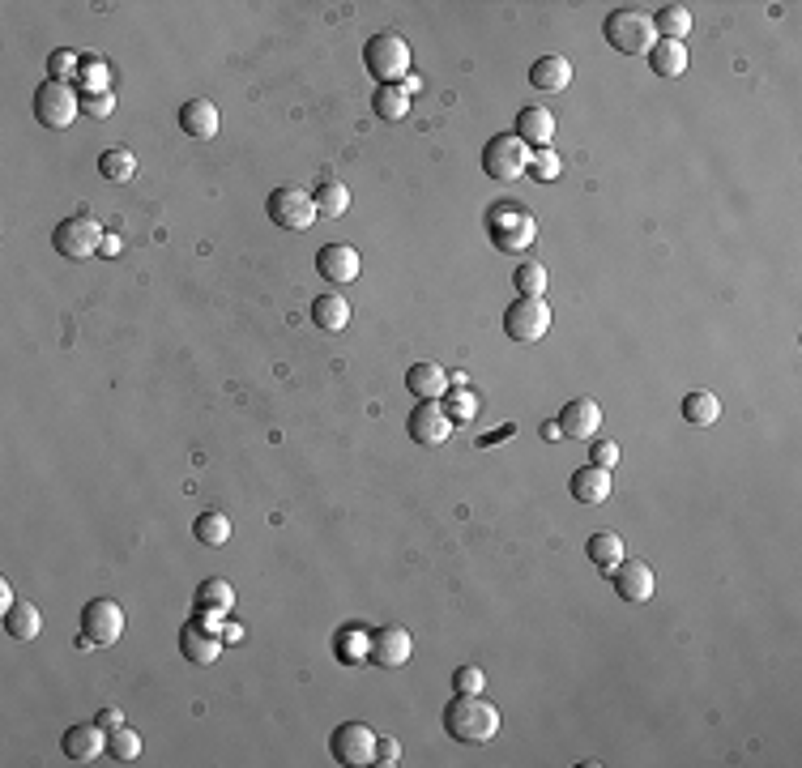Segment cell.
Wrapping results in <instances>:
<instances>
[{
	"label": "cell",
	"mask_w": 802,
	"mask_h": 768,
	"mask_svg": "<svg viewBox=\"0 0 802 768\" xmlns=\"http://www.w3.org/2000/svg\"><path fill=\"white\" fill-rule=\"evenodd\" d=\"M180 128L197 141H214L218 137V107L210 99H188L180 107Z\"/></svg>",
	"instance_id": "7402d4cb"
},
{
	"label": "cell",
	"mask_w": 802,
	"mask_h": 768,
	"mask_svg": "<svg viewBox=\"0 0 802 768\" xmlns=\"http://www.w3.org/2000/svg\"><path fill=\"white\" fill-rule=\"evenodd\" d=\"M606 43L615 47L623 56H649L653 43H657V30H653V18L645 9H615L611 18L602 26Z\"/></svg>",
	"instance_id": "277c9868"
},
{
	"label": "cell",
	"mask_w": 802,
	"mask_h": 768,
	"mask_svg": "<svg viewBox=\"0 0 802 768\" xmlns=\"http://www.w3.org/2000/svg\"><path fill=\"white\" fill-rule=\"evenodd\" d=\"M77 90H82V99H90V94H111V69L103 60H86L82 77H77Z\"/></svg>",
	"instance_id": "8d00e7d4"
},
{
	"label": "cell",
	"mask_w": 802,
	"mask_h": 768,
	"mask_svg": "<svg viewBox=\"0 0 802 768\" xmlns=\"http://www.w3.org/2000/svg\"><path fill=\"white\" fill-rule=\"evenodd\" d=\"M653 30H657V39L683 43L687 35H692V9H683V5L657 9V13H653Z\"/></svg>",
	"instance_id": "83f0119b"
},
{
	"label": "cell",
	"mask_w": 802,
	"mask_h": 768,
	"mask_svg": "<svg viewBox=\"0 0 802 768\" xmlns=\"http://www.w3.org/2000/svg\"><path fill=\"white\" fill-rule=\"evenodd\" d=\"M611 581H615V594L623 602H649L653 589H657L653 568L645 564V559H623V564L611 572Z\"/></svg>",
	"instance_id": "e0dca14e"
},
{
	"label": "cell",
	"mask_w": 802,
	"mask_h": 768,
	"mask_svg": "<svg viewBox=\"0 0 802 768\" xmlns=\"http://www.w3.org/2000/svg\"><path fill=\"white\" fill-rule=\"evenodd\" d=\"M333 649H338V658L346 666H359V662H367V653H372V632L367 628H342L338 640H333Z\"/></svg>",
	"instance_id": "1f68e13d"
},
{
	"label": "cell",
	"mask_w": 802,
	"mask_h": 768,
	"mask_svg": "<svg viewBox=\"0 0 802 768\" xmlns=\"http://www.w3.org/2000/svg\"><path fill=\"white\" fill-rule=\"evenodd\" d=\"M13 602H18V598H13V585H9V581H0V606H5V611H9Z\"/></svg>",
	"instance_id": "f907efd6"
},
{
	"label": "cell",
	"mask_w": 802,
	"mask_h": 768,
	"mask_svg": "<svg viewBox=\"0 0 802 768\" xmlns=\"http://www.w3.org/2000/svg\"><path fill=\"white\" fill-rule=\"evenodd\" d=\"M440 406H444V414H448V419H453V423H470V419H474V410H478L474 393L457 389V384H453V389H448V393L440 397Z\"/></svg>",
	"instance_id": "ab89813d"
},
{
	"label": "cell",
	"mask_w": 802,
	"mask_h": 768,
	"mask_svg": "<svg viewBox=\"0 0 802 768\" xmlns=\"http://www.w3.org/2000/svg\"><path fill=\"white\" fill-rule=\"evenodd\" d=\"M82 111L94 120H107L116 111V94H90V99H82Z\"/></svg>",
	"instance_id": "ee69618b"
},
{
	"label": "cell",
	"mask_w": 802,
	"mask_h": 768,
	"mask_svg": "<svg viewBox=\"0 0 802 768\" xmlns=\"http://www.w3.org/2000/svg\"><path fill=\"white\" fill-rule=\"evenodd\" d=\"M512 282H517V291L525 299H542V291H547V269H542L538 261H521L517 274H512Z\"/></svg>",
	"instance_id": "74e56055"
},
{
	"label": "cell",
	"mask_w": 802,
	"mask_h": 768,
	"mask_svg": "<svg viewBox=\"0 0 802 768\" xmlns=\"http://www.w3.org/2000/svg\"><path fill=\"white\" fill-rule=\"evenodd\" d=\"M359 269H363V261H359V248H350V244H325L316 252V274L325 278V282H355L359 278Z\"/></svg>",
	"instance_id": "2e32d148"
},
{
	"label": "cell",
	"mask_w": 802,
	"mask_h": 768,
	"mask_svg": "<svg viewBox=\"0 0 802 768\" xmlns=\"http://www.w3.org/2000/svg\"><path fill=\"white\" fill-rule=\"evenodd\" d=\"M619 461V444L615 440H598L589 448V466H602V470H611Z\"/></svg>",
	"instance_id": "7bdbcfd3"
},
{
	"label": "cell",
	"mask_w": 802,
	"mask_h": 768,
	"mask_svg": "<svg viewBox=\"0 0 802 768\" xmlns=\"http://www.w3.org/2000/svg\"><path fill=\"white\" fill-rule=\"evenodd\" d=\"M487 239H491V248L512 252V256L529 252L538 239V218L529 214L521 201H495L487 210Z\"/></svg>",
	"instance_id": "7a4b0ae2"
},
{
	"label": "cell",
	"mask_w": 802,
	"mask_h": 768,
	"mask_svg": "<svg viewBox=\"0 0 802 768\" xmlns=\"http://www.w3.org/2000/svg\"><path fill=\"white\" fill-rule=\"evenodd\" d=\"M406 389L419 397V402H440L448 393V372L440 363H414L406 372Z\"/></svg>",
	"instance_id": "44dd1931"
},
{
	"label": "cell",
	"mask_w": 802,
	"mask_h": 768,
	"mask_svg": "<svg viewBox=\"0 0 802 768\" xmlns=\"http://www.w3.org/2000/svg\"><path fill=\"white\" fill-rule=\"evenodd\" d=\"M401 90H406V94H419V90H423V77L406 73V77H401Z\"/></svg>",
	"instance_id": "c3c4849f"
},
{
	"label": "cell",
	"mask_w": 802,
	"mask_h": 768,
	"mask_svg": "<svg viewBox=\"0 0 802 768\" xmlns=\"http://www.w3.org/2000/svg\"><path fill=\"white\" fill-rule=\"evenodd\" d=\"M94 722H99V726H103V730H116V726H124V717H120V713H116V709H103V713H99V717H94Z\"/></svg>",
	"instance_id": "bcb514c9"
},
{
	"label": "cell",
	"mask_w": 802,
	"mask_h": 768,
	"mask_svg": "<svg viewBox=\"0 0 802 768\" xmlns=\"http://www.w3.org/2000/svg\"><path fill=\"white\" fill-rule=\"evenodd\" d=\"M77 116H82V94H77V86H69V82H47L35 90V120L43 124V128H69Z\"/></svg>",
	"instance_id": "5b68a950"
},
{
	"label": "cell",
	"mask_w": 802,
	"mask_h": 768,
	"mask_svg": "<svg viewBox=\"0 0 802 768\" xmlns=\"http://www.w3.org/2000/svg\"><path fill=\"white\" fill-rule=\"evenodd\" d=\"M500 726H504L500 709L483 696H453V704L444 709V730L465 747L491 743L495 734H500Z\"/></svg>",
	"instance_id": "6da1fadb"
},
{
	"label": "cell",
	"mask_w": 802,
	"mask_h": 768,
	"mask_svg": "<svg viewBox=\"0 0 802 768\" xmlns=\"http://www.w3.org/2000/svg\"><path fill=\"white\" fill-rule=\"evenodd\" d=\"M5 632L13 640H35L43 632V619H39V606L35 602H13L5 611Z\"/></svg>",
	"instance_id": "f1b7e54d"
},
{
	"label": "cell",
	"mask_w": 802,
	"mask_h": 768,
	"mask_svg": "<svg viewBox=\"0 0 802 768\" xmlns=\"http://www.w3.org/2000/svg\"><path fill=\"white\" fill-rule=\"evenodd\" d=\"M265 214H269V222H274V227H282V231H308L312 222L320 218L312 192H303V188H274V192L265 197Z\"/></svg>",
	"instance_id": "ba28073f"
},
{
	"label": "cell",
	"mask_w": 802,
	"mask_h": 768,
	"mask_svg": "<svg viewBox=\"0 0 802 768\" xmlns=\"http://www.w3.org/2000/svg\"><path fill=\"white\" fill-rule=\"evenodd\" d=\"M82 56H77V52H69V47H60V52H52V56H47V73H52V82H77V77H82Z\"/></svg>",
	"instance_id": "f35d334b"
},
{
	"label": "cell",
	"mask_w": 802,
	"mask_h": 768,
	"mask_svg": "<svg viewBox=\"0 0 802 768\" xmlns=\"http://www.w3.org/2000/svg\"><path fill=\"white\" fill-rule=\"evenodd\" d=\"M453 427H457V423L448 419L440 402H419V406L410 410V419H406L410 440L423 444V448H440L448 436H453Z\"/></svg>",
	"instance_id": "8fae6325"
},
{
	"label": "cell",
	"mask_w": 802,
	"mask_h": 768,
	"mask_svg": "<svg viewBox=\"0 0 802 768\" xmlns=\"http://www.w3.org/2000/svg\"><path fill=\"white\" fill-rule=\"evenodd\" d=\"M683 419L692 423V427H713V423L721 419V402H717L713 393H704V389L687 393V397H683Z\"/></svg>",
	"instance_id": "4dcf8cb0"
},
{
	"label": "cell",
	"mask_w": 802,
	"mask_h": 768,
	"mask_svg": "<svg viewBox=\"0 0 802 768\" xmlns=\"http://www.w3.org/2000/svg\"><path fill=\"white\" fill-rule=\"evenodd\" d=\"M410 653H414L410 632L397 628V623H384V628L372 632V653H367V662H376L384 670H397V666L410 662Z\"/></svg>",
	"instance_id": "4fadbf2b"
},
{
	"label": "cell",
	"mask_w": 802,
	"mask_h": 768,
	"mask_svg": "<svg viewBox=\"0 0 802 768\" xmlns=\"http://www.w3.org/2000/svg\"><path fill=\"white\" fill-rule=\"evenodd\" d=\"M585 555H589V564L598 568L602 576H611V572L623 564V538H619V534H611V530L593 534V538L585 542Z\"/></svg>",
	"instance_id": "cb8c5ba5"
},
{
	"label": "cell",
	"mask_w": 802,
	"mask_h": 768,
	"mask_svg": "<svg viewBox=\"0 0 802 768\" xmlns=\"http://www.w3.org/2000/svg\"><path fill=\"white\" fill-rule=\"evenodd\" d=\"M180 653L192 666H214L222 658V636L210 632V628H201V623L192 619V623H184V632H180Z\"/></svg>",
	"instance_id": "ac0fdd59"
},
{
	"label": "cell",
	"mask_w": 802,
	"mask_h": 768,
	"mask_svg": "<svg viewBox=\"0 0 802 768\" xmlns=\"http://www.w3.org/2000/svg\"><path fill=\"white\" fill-rule=\"evenodd\" d=\"M453 692L457 696H483L487 692V675L478 666H457L453 670Z\"/></svg>",
	"instance_id": "b9f144b4"
},
{
	"label": "cell",
	"mask_w": 802,
	"mask_h": 768,
	"mask_svg": "<svg viewBox=\"0 0 802 768\" xmlns=\"http://www.w3.org/2000/svg\"><path fill=\"white\" fill-rule=\"evenodd\" d=\"M103 239H107V231L99 227V218H90V214H73V218H64L60 227L52 231L56 252H60V256H69V261H90V256L103 248Z\"/></svg>",
	"instance_id": "52a82bcc"
},
{
	"label": "cell",
	"mask_w": 802,
	"mask_h": 768,
	"mask_svg": "<svg viewBox=\"0 0 802 768\" xmlns=\"http://www.w3.org/2000/svg\"><path fill=\"white\" fill-rule=\"evenodd\" d=\"M60 751L77 764H94L99 756H107V730L99 722H82V726H69L60 739Z\"/></svg>",
	"instance_id": "5bb4252c"
},
{
	"label": "cell",
	"mask_w": 802,
	"mask_h": 768,
	"mask_svg": "<svg viewBox=\"0 0 802 768\" xmlns=\"http://www.w3.org/2000/svg\"><path fill=\"white\" fill-rule=\"evenodd\" d=\"M329 751H333V760L346 764V768L376 764V730L367 726V722H346V726L333 730Z\"/></svg>",
	"instance_id": "30bf717a"
},
{
	"label": "cell",
	"mask_w": 802,
	"mask_h": 768,
	"mask_svg": "<svg viewBox=\"0 0 802 768\" xmlns=\"http://www.w3.org/2000/svg\"><path fill=\"white\" fill-rule=\"evenodd\" d=\"M525 175H534L538 184H551V180H559V154L547 146V150H534L529 154V171Z\"/></svg>",
	"instance_id": "60d3db41"
},
{
	"label": "cell",
	"mask_w": 802,
	"mask_h": 768,
	"mask_svg": "<svg viewBox=\"0 0 802 768\" xmlns=\"http://www.w3.org/2000/svg\"><path fill=\"white\" fill-rule=\"evenodd\" d=\"M529 82H534L538 90L547 94H559L572 86V60L568 56H538L534 64H529Z\"/></svg>",
	"instance_id": "ffe728a7"
},
{
	"label": "cell",
	"mask_w": 802,
	"mask_h": 768,
	"mask_svg": "<svg viewBox=\"0 0 802 768\" xmlns=\"http://www.w3.org/2000/svg\"><path fill=\"white\" fill-rule=\"evenodd\" d=\"M312 201H316V214L320 218H346L350 214V188L342 180H325V184L312 192Z\"/></svg>",
	"instance_id": "f546056e"
},
{
	"label": "cell",
	"mask_w": 802,
	"mask_h": 768,
	"mask_svg": "<svg viewBox=\"0 0 802 768\" xmlns=\"http://www.w3.org/2000/svg\"><path fill=\"white\" fill-rule=\"evenodd\" d=\"M649 69H653L657 77H683V73H687V43L657 39L653 52H649Z\"/></svg>",
	"instance_id": "484cf974"
},
{
	"label": "cell",
	"mask_w": 802,
	"mask_h": 768,
	"mask_svg": "<svg viewBox=\"0 0 802 768\" xmlns=\"http://www.w3.org/2000/svg\"><path fill=\"white\" fill-rule=\"evenodd\" d=\"M568 487H572V500H581V504H606V500H611V470L585 466V470L572 474Z\"/></svg>",
	"instance_id": "603a6c76"
},
{
	"label": "cell",
	"mask_w": 802,
	"mask_h": 768,
	"mask_svg": "<svg viewBox=\"0 0 802 768\" xmlns=\"http://www.w3.org/2000/svg\"><path fill=\"white\" fill-rule=\"evenodd\" d=\"M542 440H564V431H559V423H547V427H542Z\"/></svg>",
	"instance_id": "816d5d0a"
},
{
	"label": "cell",
	"mask_w": 802,
	"mask_h": 768,
	"mask_svg": "<svg viewBox=\"0 0 802 768\" xmlns=\"http://www.w3.org/2000/svg\"><path fill=\"white\" fill-rule=\"evenodd\" d=\"M99 175H103V180H111V184H128L137 175V158L128 154L124 146H111L99 158Z\"/></svg>",
	"instance_id": "836d02e7"
},
{
	"label": "cell",
	"mask_w": 802,
	"mask_h": 768,
	"mask_svg": "<svg viewBox=\"0 0 802 768\" xmlns=\"http://www.w3.org/2000/svg\"><path fill=\"white\" fill-rule=\"evenodd\" d=\"M547 329H551V308L542 299H517V303H508L504 308V333L512 342H521V346H529V342H538V338H547Z\"/></svg>",
	"instance_id": "9c48e42d"
},
{
	"label": "cell",
	"mask_w": 802,
	"mask_h": 768,
	"mask_svg": "<svg viewBox=\"0 0 802 768\" xmlns=\"http://www.w3.org/2000/svg\"><path fill=\"white\" fill-rule=\"evenodd\" d=\"M529 154L534 150H529L517 133H500V137H491L483 146V171L491 175V180L512 184V180H521V175L529 171Z\"/></svg>",
	"instance_id": "8992f818"
},
{
	"label": "cell",
	"mask_w": 802,
	"mask_h": 768,
	"mask_svg": "<svg viewBox=\"0 0 802 768\" xmlns=\"http://www.w3.org/2000/svg\"><path fill=\"white\" fill-rule=\"evenodd\" d=\"M192 534H197V542H205V547H227L231 542V517L227 512H201V517L192 521Z\"/></svg>",
	"instance_id": "d6a6232c"
},
{
	"label": "cell",
	"mask_w": 802,
	"mask_h": 768,
	"mask_svg": "<svg viewBox=\"0 0 802 768\" xmlns=\"http://www.w3.org/2000/svg\"><path fill=\"white\" fill-rule=\"evenodd\" d=\"M372 107H376V116H380V120L397 124V120H406V116H410V94L401 90V86H380V90H376V99H372Z\"/></svg>",
	"instance_id": "e575fe53"
},
{
	"label": "cell",
	"mask_w": 802,
	"mask_h": 768,
	"mask_svg": "<svg viewBox=\"0 0 802 768\" xmlns=\"http://www.w3.org/2000/svg\"><path fill=\"white\" fill-rule=\"evenodd\" d=\"M82 632L94 640V645H116L124 632V606L111 598H94L82 611Z\"/></svg>",
	"instance_id": "7c38bea8"
},
{
	"label": "cell",
	"mask_w": 802,
	"mask_h": 768,
	"mask_svg": "<svg viewBox=\"0 0 802 768\" xmlns=\"http://www.w3.org/2000/svg\"><path fill=\"white\" fill-rule=\"evenodd\" d=\"M397 756H401V743L397 739H376V764H397Z\"/></svg>",
	"instance_id": "f6af8a7d"
},
{
	"label": "cell",
	"mask_w": 802,
	"mask_h": 768,
	"mask_svg": "<svg viewBox=\"0 0 802 768\" xmlns=\"http://www.w3.org/2000/svg\"><path fill=\"white\" fill-rule=\"evenodd\" d=\"M222 640H231V645H239V640H244V628H239V623L231 619L227 628H222Z\"/></svg>",
	"instance_id": "7dc6e473"
},
{
	"label": "cell",
	"mask_w": 802,
	"mask_h": 768,
	"mask_svg": "<svg viewBox=\"0 0 802 768\" xmlns=\"http://www.w3.org/2000/svg\"><path fill=\"white\" fill-rule=\"evenodd\" d=\"M559 431L568 440H593L602 431V406L593 397H572V402L559 410Z\"/></svg>",
	"instance_id": "9a60e30c"
},
{
	"label": "cell",
	"mask_w": 802,
	"mask_h": 768,
	"mask_svg": "<svg viewBox=\"0 0 802 768\" xmlns=\"http://www.w3.org/2000/svg\"><path fill=\"white\" fill-rule=\"evenodd\" d=\"M235 606V585L222 581V576H210V581L197 585V598H192V611H218V615H231Z\"/></svg>",
	"instance_id": "d4e9b609"
},
{
	"label": "cell",
	"mask_w": 802,
	"mask_h": 768,
	"mask_svg": "<svg viewBox=\"0 0 802 768\" xmlns=\"http://www.w3.org/2000/svg\"><path fill=\"white\" fill-rule=\"evenodd\" d=\"M363 64H367V73H372L380 86H401V77L410 73V43H406V35H397V30H380V35H372L367 47H363Z\"/></svg>",
	"instance_id": "3957f363"
},
{
	"label": "cell",
	"mask_w": 802,
	"mask_h": 768,
	"mask_svg": "<svg viewBox=\"0 0 802 768\" xmlns=\"http://www.w3.org/2000/svg\"><path fill=\"white\" fill-rule=\"evenodd\" d=\"M312 320H316V329H325V333H342L350 325V303L333 291L320 295V299H312Z\"/></svg>",
	"instance_id": "4316f807"
},
{
	"label": "cell",
	"mask_w": 802,
	"mask_h": 768,
	"mask_svg": "<svg viewBox=\"0 0 802 768\" xmlns=\"http://www.w3.org/2000/svg\"><path fill=\"white\" fill-rule=\"evenodd\" d=\"M99 256H120V239H116V235H107V239H103V248H99Z\"/></svg>",
	"instance_id": "681fc988"
},
{
	"label": "cell",
	"mask_w": 802,
	"mask_h": 768,
	"mask_svg": "<svg viewBox=\"0 0 802 768\" xmlns=\"http://www.w3.org/2000/svg\"><path fill=\"white\" fill-rule=\"evenodd\" d=\"M517 137L529 150H547L555 141V116L547 107H521L517 111Z\"/></svg>",
	"instance_id": "d6986e66"
},
{
	"label": "cell",
	"mask_w": 802,
	"mask_h": 768,
	"mask_svg": "<svg viewBox=\"0 0 802 768\" xmlns=\"http://www.w3.org/2000/svg\"><path fill=\"white\" fill-rule=\"evenodd\" d=\"M107 756H111V760H120V764L137 760V756H141V734H137V730H128V726L107 730Z\"/></svg>",
	"instance_id": "d590c367"
}]
</instances>
